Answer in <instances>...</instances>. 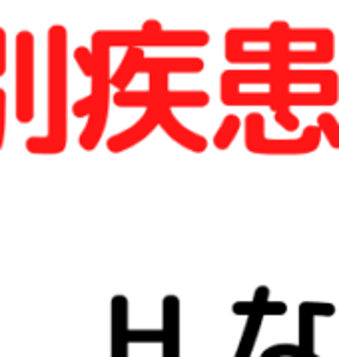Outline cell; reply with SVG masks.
Segmentation results:
<instances>
[{
	"mask_svg": "<svg viewBox=\"0 0 339 357\" xmlns=\"http://www.w3.org/2000/svg\"><path fill=\"white\" fill-rule=\"evenodd\" d=\"M234 314L236 315H252L255 312L264 315H283L287 312V305L283 301L269 300V287L259 286L254 291V300L252 301H238L234 303Z\"/></svg>",
	"mask_w": 339,
	"mask_h": 357,
	"instance_id": "obj_17",
	"label": "cell"
},
{
	"mask_svg": "<svg viewBox=\"0 0 339 357\" xmlns=\"http://www.w3.org/2000/svg\"><path fill=\"white\" fill-rule=\"evenodd\" d=\"M278 72L271 68H232L220 76V100L226 106H268L278 98Z\"/></svg>",
	"mask_w": 339,
	"mask_h": 357,
	"instance_id": "obj_5",
	"label": "cell"
},
{
	"mask_svg": "<svg viewBox=\"0 0 339 357\" xmlns=\"http://www.w3.org/2000/svg\"><path fill=\"white\" fill-rule=\"evenodd\" d=\"M156 128H158V112H156V108H148V110H144V114L138 118L136 124L110 136L106 140V148L112 154H122V152L144 142Z\"/></svg>",
	"mask_w": 339,
	"mask_h": 357,
	"instance_id": "obj_12",
	"label": "cell"
},
{
	"mask_svg": "<svg viewBox=\"0 0 339 357\" xmlns=\"http://www.w3.org/2000/svg\"><path fill=\"white\" fill-rule=\"evenodd\" d=\"M168 74H152L148 90H120L114 94L118 108H206L210 94L204 90H170Z\"/></svg>",
	"mask_w": 339,
	"mask_h": 357,
	"instance_id": "obj_7",
	"label": "cell"
},
{
	"mask_svg": "<svg viewBox=\"0 0 339 357\" xmlns=\"http://www.w3.org/2000/svg\"><path fill=\"white\" fill-rule=\"evenodd\" d=\"M112 48H204L210 44L206 30H162L146 34L142 30H108Z\"/></svg>",
	"mask_w": 339,
	"mask_h": 357,
	"instance_id": "obj_10",
	"label": "cell"
},
{
	"mask_svg": "<svg viewBox=\"0 0 339 357\" xmlns=\"http://www.w3.org/2000/svg\"><path fill=\"white\" fill-rule=\"evenodd\" d=\"M110 38L108 30H96L92 34V46H90V56H92V66H90V94L76 100L72 104V114L76 118H88L84 130L78 138V146L92 152L98 148L106 126H108V112H110Z\"/></svg>",
	"mask_w": 339,
	"mask_h": 357,
	"instance_id": "obj_2",
	"label": "cell"
},
{
	"mask_svg": "<svg viewBox=\"0 0 339 357\" xmlns=\"http://www.w3.org/2000/svg\"><path fill=\"white\" fill-rule=\"evenodd\" d=\"M262 357H308L303 354V349L299 345L294 343H278V345H271L268 347Z\"/></svg>",
	"mask_w": 339,
	"mask_h": 357,
	"instance_id": "obj_22",
	"label": "cell"
},
{
	"mask_svg": "<svg viewBox=\"0 0 339 357\" xmlns=\"http://www.w3.org/2000/svg\"><path fill=\"white\" fill-rule=\"evenodd\" d=\"M46 38V134L24 144L34 156H56L68 144V30L54 24Z\"/></svg>",
	"mask_w": 339,
	"mask_h": 357,
	"instance_id": "obj_1",
	"label": "cell"
},
{
	"mask_svg": "<svg viewBox=\"0 0 339 357\" xmlns=\"http://www.w3.org/2000/svg\"><path fill=\"white\" fill-rule=\"evenodd\" d=\"M243 144L257 156H306L319 148L322 134L315 124H310L297 138H268L264 114L250 112L243 118Z\"/></svg>",
	"mask_w": 339,
	"mask_h": 357,
	"instance_id": "obj_6",
	"label": "cell"
},
{
	"mask_svg": "<svg viewBox=\"0 0 339 357\" xmlns=\"http://www.w3.org/2000/svg\"><path fill=\"white\" fill-rule=\"evenodd\" d=\"M142 32H146V34H158V32H162V22L160 20H156V18H150V20H146L144 24H142Z\"/></svg>",
	"mask_w": 339,
	"mask_h": 357,
	"instance_id": "obj_25",
	"label": "cell"
},
{
	"mask_svg": "<svg viewBox=\"0 0 339 357\" xmlns=\"http://www.w3.org/2000/svg\"><path fill=\"white\" fill-rule=\"evenodd\" d=\"M6 58L8 56H0V76L6 74Z\"/></svg>",
	"mask_w": 339,
	"mask_h": 357,
	"instance_id": "obj_26",
	"label": "cell"
},
{
	"mask_svg": "<svg viewBox=\"0 0 339 357\" xmlns=\"http://www.w3.org/2000/svg\"><path fill=\"white\" fill-rule=\"evenodd\" d=\"M204 70V60L198 56H146L142 48H126L120 66L110 76L116 92L126 90L136 74H198Z\"/></svg>",
	"mask_w": 339,
	"mask_h": 357,
	"instance_id": "obj_8",
	"label": "cell"
},
{
	"mask_svg": "<svg viewBox=\"0 0 339 357\" xmlns=\"http://www.w3.org/2000/svg\"><path fill=\"white\" fill-rule=\"evenodd\" d=\"M156 112H158V126L164 130L168 134V138H172L174 142L180 144L182 148L194 152V154H202V152L208 150V140L202 134H198V132L186 128L170 108L158 106Z\"/></svg>",
	"mask_w": 339,
	"mask_h": 357,
	"instance_id": "obj_13",
	"label": "cell"
},
{
	"mask_svg": "<svg viewBox=\"0 0 339 357\" xmlns=\"http://www.w3.org/2000/svg\"><path fill=\"white\" fill-rule=\"evenodd\" d=\"M336 58V34L329 29H292L278 40V60L271 70L322 66Z\"/></svg>",
	"mask_w": 339,
	"mask_h": 357,
	"instance_id": "obj_4",
	"label": "cell"
},
{
	"mask_svg": "<svg viewBox=\"0 0 339 357\" xmlns=\"http://www.w3.org/2000/svg\"><path fill=\"white\" fill-rule=\"evenodd\" d=\"M6 92L0 88V150L4 146V136H6Z\"/></svg>",
	"mask_w": 339,
	"mask_h": 357,
	"instance_id": "obj_24",
	"label": "cell"
},
{
	"mask_svg": "<svg viewBox=\"0 0 339 357\" xmlns=\"http://www.w3.org/2000/svg\"><path fill=\"white\" fill-rule=\"evenodd\" d=\"M336 315V305L325 301H303L299 305V347L308 357L315 356V319Z\"/></svg>",
	"mask_w": 339,
	"mask_h": 357,
	"instance_id": "obj_14",
	"label": "cell"
},
{
	"mask_svg": "<svg viewBox=\"0 0 339 357\" xmlns=\"http://www.w3.org/2000/svg\"><path fill=\"white\" fill-rule=\"evenodd\" d=\"M112 310V357H128V298L114 296Z\"/></svg>",
	"mask_w": 339,
	"mask_h": 357,
	"instance_id": "obj_16",
	"label": "cell"
},
{
	"mask_svg": "<svg viewBox=\"0 0 339 357\" xmlns=\"http://www.w3.org/2000/svg\"><path fill=\"white\" fill-rule=\"evenodd\" d=\"M241 128V118L236 114H227L224 120H222V124H220V128L216 130V134H213V146L218 148V150H227L234 140L238 138V132Z\"/></svg>",
	"mask_w": 339,
	"mask_h": 357,
	"instance_id": "obj_18",
	"label": "cell"
},
{
	"mask_svg": "<svg viewBox=\"0 0 339 357\" xmlns=\"http://www.w3.org/2000/svg\"><path fill=\"white\" fill-rule=\"evenodd\" d=\"M315 126L322 134V140H327V144L333 148V150H339V120L331 112H322L317 116V122Z\"/></svg>",
	"mask_w": 339,
	"mask_h": 357,
	"instance_id": "obj_20",
	"label": "cell"
},
{
	"mask_svg": "<svg viewBox=\"0 0 339 357\" xmlns=\"http://www.w3.org/2000/svg\"><path fill=\"white\" fill-rule=\"evenodd\" d=\"M74 60L78 64V68L82 70L84 76H90V66H92V56H90V48L86 46H78L74 50Z\"/></svg>",
	"mask_w": 339,
	"mask_h": 357,
	"instance_id": "obj_23",
	"label": "cell"
},
{
	"mask_svg": "<svg viewBox=\"0 0 339 357\" xmlns=\"http://www.w3.org/2000/svg\"><path fill=\"white\" fill-rule=\"evenodd\" d=\"M16 120L30 124L34 118V34L22 30L16 34Z\"/></svg>",
	"mask_w": 339,
	"mask_h": 357,
	"instance_id": "obj_11",
	"label": "cell"
},
{
	"mask_svg": "<svg viewBox=\"0 0 339 357\" xmlns=\"http://www.w3.org/2000/svg\"><path fill=\"white\" fill-rule=\"evenodd\" d=\"M164 357H180V300L178 296L164 298Z\"/></svg>",
	"mask_w": 339,
	"mask_h": 357,
	"instance_id": "obj_15",
	"label": "cell"
},
{
	"mask_svg": "<svg viewBox=\"0 0 339 357\" xmlns=\"http://www.w3.org/2000/svg\"><path fill=\"white\" fill-rule=\"evenodd\" d=\"M278 40L269 29H229L224 38V54L229 64L269 68L278 60Z\"/></svg>",
	"mask_w": 339,
	"mask_h": 357,
	"instance_id": "obj_9",
	"label": "cell"
},
{
	"mask_svg": "<svg viewBox=\"0 0 339 357\" xmlns=\"http://www.w3.org/2000/svg\"><path fill=\"white\" fill-rule=\"evenodd\" d=\"M271 112H273V118H276V122L282 126L285 132H296L299 128V118L294 114V110L289 108V106H285L283 102H278L273 108H269Z\"/></svg>",
	"mask_w": 339,
	"mask_h": 357,
	"instance_id": "obj_21",
	"label": "cell"
},
{
	"mask_svg": "<svg viewBox=\"0 0 339 357\" xmlns=\"http://www.w3.org/2000/svg\"><path fill=\"white\" fill-rule=\"evenodd\" d=\"M262 321H264V315L259 312L248 315V324L243 329V335L240 340V347H238V354L236 357H250L254 351V345L257 342V335H259V329H262Z\"/></svg>",
	"mask_w": 339,
	"mask_h": 357,
	"instance_id": "obj_19",
	"label": "cell"
},
{
	"mask_svg": "<svg viewBox=\"0 0 339 357\" xmlns=\"http://www.w3.org/2000/svg\"><path fill=\"white\" fill-rule=\"evenodd\" d=\"M278 72V98L292 110L296 106H336L339 74L329 68H282Z\"/></svg>",
	"mask_w": 339,
	"mask_h": 357,
	"instance_id": "obj_3",
	"label": "cell"
}]
</instances>
